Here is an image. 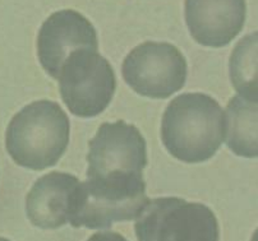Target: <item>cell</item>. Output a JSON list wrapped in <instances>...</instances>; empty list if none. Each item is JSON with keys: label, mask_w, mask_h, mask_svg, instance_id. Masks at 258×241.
I'll use <instances>...</instances> for the list:
<instances>
[{"label": "cell", "mask_w": 258, "mask_h": 241, "mask_svg": "<svg viewBox=\"0 0 258 241\" xmlns=\"http://www.w3.org/2000/svg\"><path fill=\"white\" fill-rule=\"evenodd\" d=\"M87 241H128L121 233L115 231H100L94 233Z\"/></svg>", "instance_id": "13"}, {"label": "cell", "mask_w": 258, "mask_h": 241, "mask_svg": "<svg viewBox=\"0 0 258 241\" xmlns=\"http://www.w3.org/2000/svg\"><path fill=\"white\" fill-rule=\"evenodd\" d=\"M150 202L143 179L92 180L80 183L68 223L73 227L105 230L138 217Z\"/></svg>", "instance_id": "3"}, {"label": "cell", "mask_w": 258, "mask_h": 241, "mask_svg": "<svg viewBox=\"0 0 258 241\" xmlns=\"http://www.w3.org/2000/svg\"><path fill=\"white\" fill-rule=\"evenodd\" d=\"M185 22L198 44L224 47L243 30L245 0H185Z\"/></svg>", "instance_id": "9"}, {"label": "cell", "mask_w": 258, "mask_h": 241, "mask_svg": "<svg viewBox=\"0 0 258 241\" xmlns=\"http://www.w3.org/2000/svg\"><path fill=\"white\" fill-rule=\"evenodd\" d=\"M80 185L75 175L50 173L33 184L26 197V213L36 227L55 230L67 225Z\"/></svg>", "instance_id": "10"}, {"label": "cell", "mask_w": 258, "mask_h": 241, "mask_svg": "<svg viewBox=\"0 0 258 241\" xmlns=\"http://www.w3.org/2000/svg\"><path fill=\"white\" fill-rule=\"evenodd\" d=\"M99 50L92 23L73 9L55 12L42 23L37 37V55L50 77L58 79L61 65L73 52Z\"/></svg>", "instance_id": "8"}, {"label": "cell", "mask_w": 258, "mask_h": 241, "mask_svg": "<svg viewBox=\"0 0 258 241\" xmlns=\"http://www.w3.org/2000/svg\"><path fill=\"white\" fill-rule=\"evenodd\" d=\"M121 70L126 85L138 95L164 100L184 87L188 66L176 46L149 41L126 55Z\"/></svg>", "instance_id": "7"}, {"label": "cell", "mask_w": 258, "mask_h": 241, "mask_svg": "<svg viewBox=\"0 0 258 241\" xmlns=\"http://www.w3.org/2000/svg\"><path fill=\"white\" fill-rule=\"evenodd\" d=\"M230 74L239 95L257 101V33L236 45L231 54Z\"/></svg>", "instance_id": "12"}, {"label": "cell", "mask_w": 258, "mask_h": 241, "mask_svg": "<svg viewBox=\"0 0 258 241\" xmlns=\"http://www.w3.org/2000/svg\"><path fill=\"white\" fill-rule=\"evenodd\" d=\"M0 241H11V240H8V238L6 237H0Z\"/></svg>", "instance_id": "14"}, {"label": "cell", "mask_w": 258, "mask_h": 241, "mask_svg": "<svg viewBox=\"0 0 258 241\" xmlns=\"http://www.w3.org/2000/svg\"><path fill=\"white\" fill-rule=\"evenodd\" d=\"M161 139L169 153L179 161H207L225 139L224 110L209 95H180L165 110Z\"/></svg>", "instance_id": "1"}, {"label": "cell", "mask_w": 258, "mask_h": 241, "mask_svg": "<svg viewBox=\"0 0 258 241\" xmlns=\"http://www.w3.org/2000/svg\"><path fill=\"white\" fill-rule=\"evenodd\" d=\"M87 179H142L147 165V145L135 125L118 120L105 123L88 143Z\"/></svg>", "instance_id": "6"}, {"label": "cell", "mask_w": 258, "mask_h": 241, "mask_svg": "<svg viewBox=\"0 0 258 241\" xmlns=\"http://www.w3.org/2000/svg\"><path fill=\"white\" fill-rule=\"evenodd\" d=\"M135 232L138 241H220L214 212L176 197L150 200L136 218Z\"/></svg>", "instance_id": "4"}, {"label": "cell", "mask_w": 258, "mask_h": 241, "mask_svg": "<svg viewBox=\"0 0 258 241\" xmlns=\"http://www.w3.org/2000/svg\"><path fill=\"white\" fill-rule=\"evenodd\" d=\"M226 144L238 156L257 157V101L238 95L228 104L225 113Z\"/></svg>", "instance_id": "11"}, {"label": "cell", "mask_w": 258, "mask_h": 241, "mask_svg": "<svg viewBox=\"0 0 258 241\" xmlns=\"http://www.w3.org/2000/svg\"><path fill=\"white\" fill-rule=\"evenodd\" d=\"M71 123L56 102L35 101L9 123L6 145L9 156L25 169L40 171L58 164L69 143Z\"/></svg>", "instance_id": "2"}, {"label": "cell", "mask_w": 258, "mask_h": 241, "mask_svg": "<svg viewBox=\"0 0 258 241\" xmlns=\"http://www.w3.org/2000/svg\"><path fill=\"white\" fill-rule=\"evenodd\" d=\"M58 79L64 104L80 118L100 115L115 94V73L97 51L73 52L61 65Z\"/></svg>", "instance_id": "5"}]
</instances>
